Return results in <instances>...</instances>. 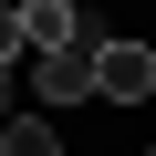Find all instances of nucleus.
I'll return each mask as SVG.
<instances>
[{
  "instance_id": "nucleus-1",
  "label": "nucleus",
  "mask_w": 156,
  "mask_h": 156,
  "mask_svg": "<svg viewBox=\"0 0 156 156\" xmlns=\"http://www.w3.org/2000/svg\"><path fill=\"white\" fill-rule=\"evenodd\" d=\"M31 94H42L52 125H62L73 104H94V42H73V52H31Z\"/></svg>"
},
{
  "instance_id": "nucleus-2",
  "label": "nucleus",
  "mask_w": 156,
  "mask_h": 156,
  "mask_svg": "<svg viewBox=\"0 0 156 156\" xmlns=\"http://www.w3.org/2000/svg\"><path fill=\"white\" fill-rule=\"evenodd\" d=\"M94 94H104V104H146V94H156V52L94 31Z\"/></svg>"
},
{
  "instance_id": "nucleus-3",
  "label": "nucleus",
  "mask_w": 156,
  "mask_h": 156,
  "mask_svg": "<svg viewBox=\"0 0 156 156\" xmlns=\"http://www.w3.org/2000/svg\"><path fill=\"white\" fill-rule=\"evenodd\" d=\"M21 42L31 52H73V42H94V21H83V0H21Z\"/></svg>"
},
{
  "instance_id": "nucleus-4",
  "label": "nucleus",
  "mask_w": 156,
  "mask_h": 156,
  "mask_svg": "<svg viewBox=\"0 0 156 156\" xmlns=\"http://www.w3.org/2000/svg\"><path fill=\"white\" fill-rule=\"evenodd\" d=\"M0 156H62V125L31 104V115H11V125H0Z\"/></svg>"
},
{
  "instance_id": "nucleus-5",
  "label": "nucleus",
  "mask_w": 156,
  "mask_h": 156,
  "mask_svg": "<svg viewBox=\"0 0 156 156\" xmlns=\"http://www.w3.org/2000/svg\"><path fill=\"white\" fill-rule=\"evenodd\" d=\"M11 52H31V42H21V0L0 11V73H11Z\"/></svg>"
},
{
  "instance_id": "nucleus-6",
  "label": "nucleus",
  "mask_w": 156,
  "mask_h": 156,
  "mask_svg": "<svg viewBox=\"0 0 156 156\" xmlns=\"http://www.w3.org/2000/svg\"><path fill=\"white\" fill-rule=\"evenodd\" d=\"M11 115H21V94H11V73H0V125H11Z\"/></svg>"
},
{
  "instance_id": "nucleus-7",
  "label": "nucleus",
  "mask_w": 156,
  "mask_h": 156,
  "mask_svg": "<svg viewBox=\"0 0 156 156\" xmlns=\"http://www.w3.org/2000/svg\"><path fill=\"white\" fill-rule=\"evenodd\" d=\"M146 156H156V146H146Z\"/></svg>"
}]
</instances>
